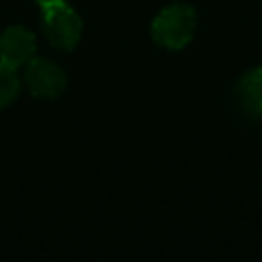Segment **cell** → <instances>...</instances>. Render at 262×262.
<instances>
[{
	"label": "cell",
	"instance_id": "obj_1",
	"mask_svg": "<svg viewBox=\"0 0 262 262\" xmlns=\"http://www.w3.org/2000/svg\"><path fill=\"white\" fill-rule=\"evenodd\" d=\"M196 31V10L186 2H172L164 6L151 20V39L170 51L184 49Z\"/></svg>",
	"mask_w": 262,
	"mask_h": 262
},
{
	"label": "cell",
	"instance_id": "obj_2",
	"mask_svg": "<svg viewBox=\"0 0 262 262\" xmlns=\"http://www.w3.org/2000/svg\"><path fill=\"white\" fill-rule=\"evenodd\" d=\"M41 10H43L41 27H43V33L49 45L61 51H72L78 45L82 37V29H84L78 12L66 2L41 8Z\"/></svg>",
	"mask_w": 262,
	"mask_h": 262
},
{
	"label": "cell",
	"instance_id": "obj_3",
	"mask_svg": "<svg viewBox=\"0 0 262 262\" xmlns=\"http://www.w3.org/2000/svg\"><path fill=\"white\" fill-rule=\"evenodd\" d=\"M25 82H27V88L33 96H37V98H57L68 86V76L57 63H53L49 59L31 57L27 61Z\"/></svg>",
	"mask_w": 262,
	"mask_h": 262
},
{
	"label": "cell",
	"instance_id": "obj_4",
	"mask_svg": "<svg viewBox=\"0 0 262 262\" xmlns=\"http://www.w3.org/2000/svg\"><path fill=\"white\" fill-rule=\"evenodd\" d=\"M37 49L35 35L23 27V25H12L4 29L0 35V61L6 63L8 68H20L25 66Z\"/></svg>",
	"mask_w": 262,
	"mask_h": 262
},
{
	"label": "cell",
	"instance_id": "obj_5",
	"mask_svg": "<svg viewBox=\"0 0 262 262\" xmlns=\"http://www.w3.org/2000/svg\"><path fill=\"white\" fill-rule=\"evenodd\" d=\"M235 102L244 117L248 119H262V66L244 72L233 88Z\"/></svg>",
	"mask_w": 262,
	"mask_h": 262
},
{
	"label": "cell",
	"instance_id": "obj_6",
	"mask_svg": "<svg viewBox=\"0 0 262 262\" xmlns=\"http://www.w3.org/2000/svg\"><path fill=\"white\" fill-rule=\"evenodd\" d=\"M18 92H20V82H18L16 70L0 61V108L14 102Z\"/></svg>",
	"mask_w": 262,
	"mask_h": 262
},
{
	"label": "cell",
	"instance_id": "obj_7",
	"mask_svg": "<svg viewBox=\"0 0 262 262\" xmlns=\"http://www.w3.org/2000/svg\"><path fill=\"white\" fill-rule=\"evenodd\" d=\"M41 8H47V6H53V4H59V2H66V0H35Z\"/></svg>",
	"mask_w": 262,
	"mask_h": 262
}]
</instances>
